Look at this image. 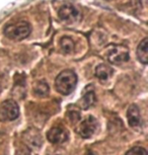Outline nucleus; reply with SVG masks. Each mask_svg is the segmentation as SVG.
I'll list each match as a JSON object with an SVG mask.
<instances>
[{"label": "nucleus", "instance_id": "1", "mask_svg": "<svg viewBox=\"0 0 148 155\" xmlns=\"http://www.w3.org/2000/svg\"><path fill=\"white\" fill-rule=\"evenodd\" d=\"M77 83V75L72 70H64L56 77L55 87L59 93L68 95L75 89Z\"/></svg>", "mask_w": 148, "mask_h": 155}, {"label": "nucleus", "instance_id": "2", "mask_svg": "<svg viewBox=\"0 0 148 155\" xmlns=\"http://www.w3.org/2000/svg\"><path fill=\"white\" fill-rule=\"evenodd\" d=\"M5 36L14 41H21L31 34V25L27 21H19L14 25H7L4 30Z\"/></svg>", "mask_w": 148, "mask_h": 155}, {"label": "nucleus", "instance_id": "3", "mask_svg": "<svg viewBox=\"0 0 148 155\" xmlns=\"http://www.w3.org/2000/svg\"><path fill=\"white\" fill-rule=\"evenodd\" d=\"M98 128V122L97 120L92 116L86 117L80 125L76 128V133L79 135L81 138L88 139L91 136L94 135V133L97 131Z\"/></svg>", "mask_w": 148, "mask_h": 155}, {"label": "nucleus", "instance_id": "4", "mask_svg": "<svg viewBox=\"0 0 148 155\" xmlns=\"http://www.w3.org/2000/svg\"><path fill=\"white\" fill-rule=\"evenodd\" d=\"M19 109L14 101L7 99L0 104V120L1 121H14L18 118Z\"/></svg>", "mask_w": 148, "mask_h": 155}, {"label": "nucleus", "instance_id": "5", "mask_svg": "<svg viewBox=\"0 0 148 155\" xmlns=\"http://www.w3.org/2000/svg\"><path fill=\"white\" fill-rule=\"evenodd\" d=\"M107 58L113 64H120L126 62V61L129 60V51L124 46H114L108 51Z\"/></svg>", "mask_w": 148, "mask_h": 155}, {"label": "nucleus", "instance_id": "6", "mask_svg": "<svg viewBox=\"0 0 148 155\" xmlns=\"http://www.w3.org/2000/svg\"><path fill=\"white\" fill-rule=\"evenodd\" d=\"M69 136L68 131L62 126H55L47 133V139L53 144H62L67 141Z\"/></svg>", "mask_w": 148, "mask_h": 155}, {"label": "nucleus", "instance_id": "7", "mask_svg": "<svg viewBox=\"0 0 148 155\" xmlns=\"http://www.w3.org/2000/svg\"><path fill=\"white\" fill-rule=\"evenodd\" d=\"M58 15L62 20L67 22H74L76 21L79 17V11H78L74 6L70 4L63 5L59 9Z\"/></svg>", "mask_w": 148, "mask_h": 155}, {"label": "nucleus", "instance_id": "8", "mask_svg": "<svg viewBox=\"0 0 148 155\" xmlns=\"http://www.w3.org/2000/svg\"><path fill=\"white\" fill-rule=\"evenodd\" d=\"M24 139L27 144V147L30 148H40L43 144V140L41 137L39 131H37L36 129H30L24 134Z\"/></svg>", "mask_w": 148, "mask_h": 155}, {"label": "nucleus", "instance_id": "9", "mask_svg": "<svg viewBox=\"0 0 148 155\" xmlns=\"http://www.w3.org/2000/svg\"><path fill=\"white\" fill-rule=\"evenodd\" d=\"M127 120L131 128H139L142 126L141 114L139 107L136 104H132L129 107L128 112H127Z\"/></svg>", "mask_w": 148, "mask_h": 155}, {"label": "nucleus", "instance_id": "10", "mask_svg": "<svg viewBox=\"0 0 148 155\" xmlns=\"http://www.w3.org/2000/svg\"><path fill=\"white\" fill-rule=\"evenodd\" d=\"M95 94H94V89H90L88 90V88H86L85 92L82 96L80 101V104H81V107L83 110H88L89 107H91L94 104H95Z\"/></svg>", "mask_w": 148, "mask_h": 155}, {"label": "nucleus", "instance_id": "11", "mask_svg": "<svg viewBox=\"0 0 148 155\" xmlns=\"http://www.w3.org/2000/svg\"><path fill=\"white\" fill-rule=\"evenodd\" d=\"M137 57L143 64L148 63V39L142 40L137 48Z\"/></svg>", "mask_w": 148, "mask_h": 155}, {"label": "nucleus", "instance_id": "12", "mask_svg": "<svg viewBox=\"0 0 148 155\" xmlns=\"http://www.w3.org/2000/svg\"><path fill=\"white\" fill-rule=\"evenodd\" d=\"M113 74V69L106 64H100L95 68V76L100 80H108Z\"/></svg>", "mask_w": 148, "mask_h": 155}, {"label": "nucleus", "instance_id": "13", "mask_svg": "<svg viewBox=\"0 0 148 155\" xmlns=\"http://www.w3.org/2000/svg\"><path fill=\"white\" fill-rule=\"evenodd\" d=\"M34 91L37 96L40 97H46L49 94V85L45 80L38 81L34 87Z\"/></svg>", "mask_w": 148, "mask_h": 155}, {"label": "nucleus", "instance_id": "14", "mask_svg": "<svg viewBox=\"0 0 148 155\" xmlns=\"http://www.w3.org/2000/svg\"><path fill=\"white\" fill-rule=\"evenodd\" d=\"M60 45H61V48H62V50L65 53H70L72 50L74 49V42L68 37L62 38L60 41Z\"/></svg>", "mask_w": 148, "mask_h": 155}, {"label": "nucleus", "instance_id": "15", "mask_svg": "<svg viewBox=\"0 0 148 155\" xmlns=\"http://www.w3.org/2000/svg\"><path fill=\"white\" fill-rule=\"evenodd\" d=\"M66 116H67L69 122H70L72 125L77 124V122L80 120V112L77 109H69L67 110Z\"/></svg>", "mask_w": 148, "mask_h": 155}, {"label": "nucleus", "instance_id": "16", "mask_svg": "<svg viewBox=\"0 0 148 155\" xmlns=\"http://www.w3.org/2000/svg\"><path fill=\"white\" fill-rule=\"evenodd\" d=\"M125 155H148L146 149L140 146H135V147L131 148L130 150L126 152Z\"/></svg>", "mask_w": 148, "mask_h": 155}, {"label": "nucleus", "instance_id": "17", "mask_svg": "<svg viewBox=\"0 0 148 155\" xmlns=\"http://www.w3.org/2000/svg\"><path fill=\"white\" fill-rule=\"evenodd\" d=\"M15 155H31V154L28 147H27V146H20L19 148H17Z\"/></svg>", "mask_w": 148, "mask_h": 155}, {"label": "nucleus", "instance_id": "18", "mask_svg": "<svg viewBox=\"0 0 148 155\" xmlns=\"http://www.w3.org/2000/svg\"><path fill=\"white\" fill-rule=\"evenodd\" d=\"M85 155H97V154H95L92 150H88L87 152H86V154H85Z\"/></svg>", "mask_w": 148, "mask_h": 155}]
</instances>
